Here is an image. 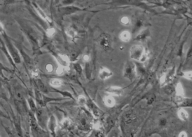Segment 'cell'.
<instances>
[{
  "label": "cell",
  "instance_id": "obj_18",
  "mask_svg": "<svg viewBox=\"0 0 192 137\" xmlns=\"http://www.w3.org/2000/svg\"><path fill=\"white\" fill-rule=\"evenodd\" d=\"M178 115L179 118H181L182 120H186L188 118L187 113L186 112V111L184 110L183 109H180L179 110V111H178Z\"/></svg>",
  "mask_w": 192,
  "mask_h": 137
},
{
  "label": "cell",
  "instance_id": "obj_35",
  "mask_svg": "<svg viewBox=\"0 0 192 137\" xmlns=\"http://www.w3.org/2000/svg\"><path fill=\"white\" fill-rule=\"evenodd\" d=\"M121 22L124 24H127L129 22V20H128V18L127 17H124L122 18L121 19Z\"/></svg>",
  "mask_w": 192,
  "mask_h": 137
},
{
  "label": "cell",
  "instance_id": "obj_26",
  "mask_svg": "<svg viewBox=\"0 0 192 137\" xmlns=\"http://www.w3.org/2000/svg\"><path fill=\"white\" fill-rule=\"evenodd\" d=\"M66 33L70 37H74L76 36V32L75 30L73 28L70 27L66 31Z\"/></svg>",
  "mask_w": 192,
  "mask_h": 137
},
{
  "label": "cell",
  "instance_id": "obj_32",
  "mask_svg": "<svg viewBox=\"0 0 192 137\" xmlns=\"http://www.w3.org/2000/svg\"><path fill=\"white\" fill-rule=\"evenodd\" d=\"M174 88L171 86H168L165 88V91L168 95H170L173 93L174 92Z\"/></svg>",
  "mask_w": 192,
  "mask_h": 137
},
{
  "label": "cell",
  "instance_id": "obj_7",
  "mask_svg": "<svg viewBox=\"0 0 192 137\" xmlns=\"http://www.w3.org/2000/svg\"><path fill=\"white\" fill-rule=\"evenodd\" d=\"M91 122L86 117H82L79 120L78 122V127L82 130H86L89 129Z\"/></svg>",
  "mask_w": 192,
  "mask_h": 137
},
{
  "label": "cell",
  "instance_id": "obj_25",
  "mask_svg": "<svg viewBox=\"0 0 192 137\" xmlns=\"http://www.w3.org/2000/svg\"><path fill=\"white\" fill-rule=\"evenodd\" d=\"M3 70H4V71L8 72H11L9 68L5 67V66H4L2 64V63H1V62H0V76H2L3 78H4V79H6V77L3 75Z\"/></svg>",
  "mask_w": 192,
  "mask_h": 137
},
{
  "label": "cell",
  "instance_id": "obj_5",
  "mask_svg": "<svg viewBox=\"0 0 192 137\" xmlns=\"http://www.w3.org/2000/svg\"><path fill=\"white\" fill-rule=\"evenodd\" d=\"M143 55V48L141 46H134L131 50V57L136 60H139Z\"/></svg>",
  "mask_w": 192,
  "mask_h": 137
},
{
  "label": "cell",
  "instance_id": "obj_13",
  "mask_svg": "<svg viewBox=\"0 0 192 137\" xmlns=\"http://www.w3.org/2000/svg\"><path fill=\"white\" fill-rule=\"evenodd\" d=\"M113 75L112 72H110L108 69L106 68H102L101 71L100 72L99 77L101 79H106L108 78L109 76H111Z\"/></svg>",
  "mask_w": 192,
  "mask_h": 137
},
{
  "label": "cell",
  "instance_id": "obj_1",
  "mask_svg": "<svg viewBox=\"0 0 192 137\" xmlns=\"http://www.w3.org/2000/svg\"><path fill=\"white\" fill-rule=\"evenodd\" d=\"M2 35H3V37H4L6 46H7V48H8L9 52L11 56L12 57L13 61L16 64H19V63H21V59L18 50H16L15 47L12 44L10 40L9 39V37H8V36H7L6 33H5V31L2 33Z\"/></svg>",
  "mask_w": 192,
  "mask_h": 137
},
{
  "label": "cell",
  "instance_id": "obj_40",
  "mask_svg": "<svg viewBox=\"0 0 192 137\" xmlns=\"http://www.w3.org/2000/svg\"><path fill=\"white\" fill-rule=\"evenodd\" d=\"M4 31V30L3 29V28L2 26L1 25V23H0V34H1Z\"/></svg>",
  "mask_w": 192,
  "mask_h": 137
},
{
  "label": "cell",
  "instance_id": "obj_15",
  "mask_svg": "<svg viewBox=\"0 0 192 137\" xmlns=\"http://www.w3.org/2000/svg\"><path fill=\"white\" fill-rule=\"evenodd\" d=\"M32 4L33 5V6L35 7V8L36 9V10H37V11L39 13V14L40 16L41 17H42V18L44 19L45 20H46L47 22L49 23V19L48 18V17H47V15H46V14H45V13H44V12L40 8V7H39V6H38V5H37L36 3H33Z\"/></svg>",
  "mask_w": 192,
  "mask_h": 137
},
{
  "label": "cell",
  "instance_id": "obj_21",
  "mask_svg": "<svg viewBox=\"0 0 192 137\" xmlns=\"http://www.w3.org/2000/svg\"><path fill=\"white\" fill-rule=\"evenodd\" d=\"M181 107H191L192 106V100L191 99H184L181 102Z\"/></svg>",
  "mask_w": 192,
  "mask_h": 137
},
{
  "label": "cell",
  "instance_id": "obj_30",
  "mask_svg": "<svg viewBox=\"0 0 192 137\" xmlns=\"http://www.w3.org/2000/svg\"><path fill=\"white\" fill-rule=\"evenodd\" d=\"M56 58H57L58 61H59L60 63L61 64V65L63 66H68V63L66 62V61H64L61 57H60V56H59V55H56Z\"/></svg>",
  "mask_w": 192,
  "mask_h": 137
},
{
  "label": "cell",
  "instance_id": "obj_28",
  "mask_svg": "<svg viewBox=\"0 0 192 137\" xmlns=\"http://www.w3.org/2000/svg\"><path fill=\"white\" fill-rule=\"evenodd\" d=\"M1 124L3 127V128H4V130H5V131H6V132H7L8 136H10V137H14V134H13L12 130H11L10 128L4 126V125L3 124L2 122Z\"/></svg>",
  "mask_w": 192,
  "mask_h": 137
},
{
  "label": "cell",
  "instance_id": "obj_42",
  "mask_svg": "<svg viewBox=\"0 0 192 137\" xmlns=\"http://www.w3.org/2000/svg\"><path fill=\"white\" fill-rule=\"evenodd\" d=\"M55 1H57V0H55Z\"/></svg>",
  "mask_w": 192,
  "mask_h": 137
},
{
  "label": "cell",
  "instance_id": "obj_31",
  "mask_svg": "<svg viewBox=\"0 0 192 137\" xmlns=\"http://www.w3.org/2000/svg\"><path fill=\"white\" fill-rule=\"evenodd\" d=\"M35 99L36 100H41L43 99L42 98V94L41 93L40 91L38 90L37 88H35Z\"/></svg>",
  "mask_w": 192,
  "mask_h": 137
},
{
  "label": "cell",
  "instance_id": "obj_36",
  "mask_svg": "<svg viewBox=\"0 0 192 137\" xmlns=\"http://www.w3.org/2000/svg\"><path fill=\"white\" fill-rule=\"evenodd\" d=\"M31 74L33 76H37L38 75H39L38 72H37V70H35V69H33L32 70Z\"/></svg>",
  "mask_w": 192,
  "mask_h": 137
},
{
  "label": "cell",
  "instance_id": "obj_24",
  "mask_svg": "<svg viewBox=\"0 0 192 137\" xmlns=\"http://www.w3.org/2000/svg\"><path fill=\"white\" fill-rule=\"evenodd\" d=\"M77 101L78 103L80 106H83V105H85V104H86V99L85 96L82 95H80L78 96Z\"/></svg>",
  "mask_w": 192,
  "mask_h": 137
},
{
  "label": "cell",
  "instance_id": "obj_10",
  "mask_svg": "<svg viewBox=\"0 0 192 137\" xmlns=\"http://www.w3.org/2000/svg\"><path fill=\"white\" fill-rule=\"evenodd\" d=\"M33 82H34L35 87L40 91L42 92L45 93H47L48 92L47 87H46L45 84L42 82L41 80L39 79H34L33 80Z\"/></svg>",
  "mask_w": 192,
  "mask_h": 137
},
{
  "label": "cell",
  "instance_id": "obj_29",
  "mask_svg": "<svg viewBox=\"0 0 192 137\" xmlns=\"http://www.w3.org/2000/svg\"><path fill=\"white\" fill-rule=\"evenodd\" d=\"M174 72L173 71H170L168 72V73L166 75L165 77V81H166L167 82L170 81V80H172L174 76Z\"/></svg>",
  "mask_w": 192,
  "mask_h": 137
},
{
  "label": "cell",
  "instance_id": "obj_34",
  "mask_svg": "<svg viewBox=\"0 0 192 137\" xmlns=\"http://www.w3.org/2000/svg\"><path fill=\"white\" fill-rule=\"evenodd\" d=\"M0 117H3V118H6V119H8V120H10L9 117L8 115L5 114L4 113H3L2 111L1 110V109H0Z\"/></svg>",
  "mask_w": 192,
  "mask_h": 137
},
{
  "label": "cell",
  "instance_id": "obj_6",
  "mask_svg": "<svg viewBox=\"0 0 192 137\" xmlns=\"http://www.w3.org/2000/svg\"><path fill=\"white\" fill-rule=\"evenodd\" d=\"M100 46L106 50H108L110 47L111 40L110 37L107 35H103L99 39Z\"/></svg>",
  "mask_w": 192,
  "mask_h": 137
},
{
  "label": "cell",
  "instance_id": "obj_37",
  "mask_svg": "<svg viewBox=\"0 0 192 137\" xmlns=\"http://www.w3.org/2000/svg\"><path fill=\"white\" fill-rule=\"evenodd\" d=\"M139 72L141 73V74H144L145 73V69L143 68V67H140L139 68Z\"/></svg>",
  "mask_w": 192,
  "mask_h": 137
},
{
  "label": "cell",
  "instance_id": "obj_39",
  "mask_svg": "<svg viewBox=\"0 0 192 137\" xmlns=\"http://www.w3.org/2000/svg\"><path fill=\"white\" fill-rule=\"evenodd\" d=\"M83 58L85 61H88L89 60V56H88V55H85V56H83Z\"/></svg>",
  "mask_w": 192,
  "mask_h": 137
},
{
  "label": "cell",
  "instance_id": "obj_27",
  "mask_svg": "<svg viewBox=\"0 0 192 137\" xmlns=\"http://www.w3.org/2000/svg\"><path fill=\"white\" fill-rule=\"evenodd\" d=\"M50 84L55 86H60L63 84V82L60 79H53L50 81Z\"/></svg>",
  "mask_w": 192,
  "mask_h": 137
},
{
  "label": "cell",
  "instance_id": "obj_33",
  "mask_svg": "<svg viewBox=\"0 0 192 137\" xmlns=\"http://www.w3.org/2000/svg\"><path fill=\"white\" fill-rule=\"evenodd\" d=\"M176 90H177V95H182L184 93V90H183V87L182 85L180 84H178L176 87Z\"/></svg>",
  "mask_w": 192,
  "mask_h": 137
},
{
  "label": "cell",
  "instance_id": "obj_9",
  "mask_svg": "<svg viewBox=\"0 0 192 137\" xmlns=\"http://www.w3.org/2000/svg\"><path fill=\"white\" fill-rule=\"evenodd\" d=\"M57 126V121H56V118L54 116H51L49 120L47 127H48L49 130L51 132L53 135L55 134V129Z\"/></svg>",
  "mask_w": 192,
  "mask_h": 137
},
{
  "label": "cell",
  "instance_id": "obj_19",
  "mask_svg": "<svg viewBox=\"0 0 192 137\" xmlns=\"http://www.w3.org/2000/svg\"><path fill=\"white\" fill-rule=\"evenodd\" d=\"M50 92H57L59 93H60V94L62 95L63 96H67V97H69L70 99H72V100H74V98L72 96V95L70 92L67 91H59V90H56V89H54V91H51Z\"/></svg>",
  "mask_w": 192,
  "mask_h": 137
},
{
  "label": "cell",
  "instance_id": "obj_20",
  "mask_svg": "<svg viewBox=\"0 0 192 137\" xmlns=\"http://www.w3.org/2000/svg\"><path fill=\"white\" fill-rule=\"evenodd\" d=\"M70 125H71V123H70V120L67 118L63 119L61 122V128L62 127L63 129H69L70 127Z\"/></svg>",
  "mask_w": 192,
  "mask_h": 137
},
{
  "label": "cell",
  "instance_id": "obj_16",
  "mask_svg": "<svg viewBox=\"0 0 192 137\" xmlns=\"http://www.w3.org/2000/svg\"><path fill=\"white\" fill-rule=\"evenodd\" d=\"M104 102L108 107H113L115 104V100L112 96H108L105 98Z\"/></svg>",
  "mask_w": 192,
  "mask_h": 137
},
{
  "label": "cell",
  "instance_id": "obj_17",
  "mask_svg": "<svg viewBox=\"0 0 192 137\" xmlns=\"http://www.w3.org/2000/svg\"><path fill=\"white\" fill-rule=\"evenodd\" d=\"M28 103H29V106L30 108L31 111L33 112H36V110H37V107H36V104H35V102L34 100L31 97H29L28 98Z\"/></svg>",
  "mask_w": 192,
  "mask_h": 137
},
{
  "label": "cell",
  "instance_id": "obj_4",
  "mask_svg": "<svg viewBox=\"0 0 192 137\" xmlns=\"http://www.w3.org/2000/svg\"><path fill=\"white\" fill-rule=\"evenodd\" d=\"M135 74V70L134 65L132 63H127L124 68V77L128 78L130 80H132L134 77Z\"/></svg>",
  "mask_w": 192,
  "mask_h": 137
},
{
  "label": "cell",
  "instance_id": "obj_41",
  "mask_svg": "<svg viewBox=\"0 0 192 137\" xmlns=\"http://www.w3.org/2000/svg\"><path fill=\"white\" fill-rule=\"evenodd\" d=\"M0 98H3V99H6V96H4V95L0 94Z\"/></svg>",
  "mask_w": 192,
  "mask_h": 137
},
{
  "label": "cell",
  "instance_id": "obj_12",
  "mask_svg": "<svg viewBox=\"0 0 192 137\" xmlns=\"http://www.w3.org/2000/svg\"><path fill=\"white\" fill-rule=\"evenodd\" d=\"M0 41H1L2 44V46L1 47V46H0V49L4 53L5 56H6V57L8 58V60L9 61L10 63L13 66H15V64H14V62H13V59L12 57H11V56L8 53V52L7 51V49H6V48L5 47V45H4V42L2 39H0Z\"/></svg>",
  "mask_w": 192,
  "mask_h": 137
},
{
  "label": "cell",
  "instance_id": "obj_11",
  "mask_svg": "<svg viewBox=\"0 0 192 137\" xmlns=\"http://www.w3.org/2000/svg\"><path fill=\"white\" fill-rule=\"evenodd\" d=\"M106 92L111 93L114 95H117L121 96L124 93L123 90L122 88H119V87H113V86H109L106 88Z\"/></svg>",
  "mask_w": 192,
  "mask_h": 137
},
{
  "label": "cell",
  "instance_id": "obj_3",
  "mask_svg": "<svg viewBox=\"0 0 192 137\" xmlns=\"http://www.w3.org/2000/svg\"><path fill=\"white\" fill-rule=\"evenodd\" d=\"M37 119H38V123L40 126L41 128L43 129H46V124H47V114L45 111L41 108H37L35 112Z\"/></svg>",
  "mask_w": 192,
  "mask_h": 137
},
{
  "label": "cell",
  "instance_id": "obj_2",
  "mask_svg": "<svg viewBox=\"0 0 192 137\" xmlns=\"http://www.w3.org/2000/svg\"><path fill=\"white\" fill-rule=\"evenodd\" d=\"M35 113L30 111L29 112V117L30 120L31 130L32 133L34 136H39V135L42 134V132H44L42 130L40 126L39 125L38 121L35 118Z\"/></svg>",
  "mask_w": 192,
  "mask_h": 137
},
{
  "label": "cell",
  "instance_id": "obj_8",
  "mask_svg": "<svg viewBox=\"0 0 192 137\" xmlns=\"http://www.w3.org/2000/svg\"><path fill=\"white\" fill-rule=\"evenodd\" d=\"M79 10H80V9L79 8L73 6L62 7V8H60L59 9L60 12L62 13L63 15L71 14V13L77 12Z\"/></svg>",
  "mask_w": 192,
  "mask_h": 137
},
{
  "label": "cell",
  "instance_id": "obj_14",
  "mask_svg": "<svg viewBox=\"0 0 192 137\" xmlns=\"http://www.w3.org/2000/svg\"><path fill=\"white\" fill-rule=\"evenodd\" d=\"M42 98H43V101H44L45 104L47 105V104L49 102L51 101H59L62 100H68V98H52L48 97L44 95V94H42Z\"/></svg>",
  "mask_w": 192,
  "mask_h": 137
},
{
  "label": "cell",
  "instance_id": "obj_23",
  "mask_svg": "<svg viewBox=\"0 0 192 137\" xmlns=\"http://www.w3.org/2000/svg\"><path fill=\"white\" fill-rule=\"evenodd\" d=\"M73 68L75 70L76 73H77L80 75H81L82 74V69L80 64L79 63H74L73 64Z\"/></svg>",
  "mask_w": 192,
  "mask_h": 137
},
{
  "label": "cell",
  "instance_id": "obj_38",
  "mask_svg": "<svg viewBox=\"0 0 192 137\" xmlns=\"http://www.w3.org/2000/svg\"><path fill=\"white\" fill-rule=\"evenodd\" d=\"M160 124L162 126L165 125L166 120H164V119H163V120H161V121H160Z\"/></svg>",
  "mask_w": 192,
  "mask_h": 137
},
{
  "label": "cell",
  "instance_id": "obj_22",
  "mask_svg": "<svg viewBox=\"0 0 192 137\" xmlns=\"http://www.w3.org/2000/svg\"><path fill=\"white\" fill-rule=\"evenodd\" d=\"M130 37V33L128 31H124L120 35V38L124 41H128Z\"/></svg>",
  "mask_w": 192,
  "mask_h": 137
}]
</instances>
